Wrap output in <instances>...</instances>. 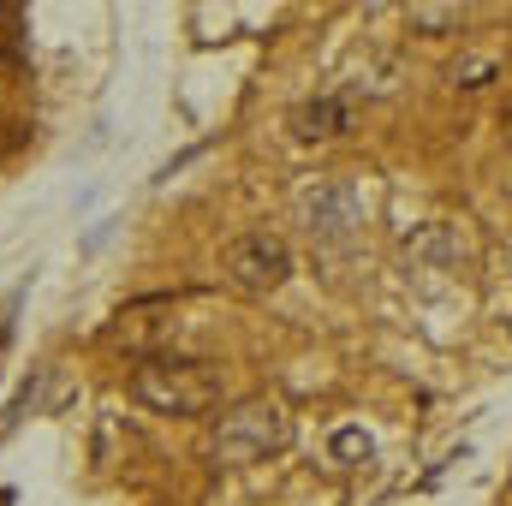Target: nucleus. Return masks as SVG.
<instances>
[{
    "instance_id": "obj_7",
    "label": "nucleus",
    "mask_w": 512,
    "mask_h": 506,
    "mask_svg": "<svg viewBox=\"0 0 512 506\" xmlns=\"http://www.w3.org/2000/svg\"><path fill=\"white\" fill-rule=\"evenodd\" d=\"M334 453H340V459H352V453H370V441H364L358 429H346V435H334Z\"/></svg>"
},
{
    "instance_id": "obj_2",
    "label": "nucleus",
    "mask_w": 512,
    "mask_h": 506,
    "mask_svg": "<svg viewBox=\"0 0 512 506\" xmlns=\"http://www.w3.org/2000/svg\"><path fill=\"white\" fill-rule=\"evenodd\" d=\"M286 447H292V417H286V405L268 399V393H251V399L227 405L221 423H215V435H209V459H215L221 471L262 465V459H274V453H286Z\"/></svg>"
},
{
    "instance_id": "obj_3",
    "label": "nucleus",
    "mask_w": 512,
    "mask_h": 506,
    "mask_svg": "<svg viewBox=\"0 0 512 506\" xmlns=\"http://www.w3.org/2000/svg\"><path fill=\"white\" fill-rule=\"evenodd\" d=\"M298 221H304L316 251H346L358 239V227H364V203H358V191L346 179H322V185H310L298 197Z\"/></svg>"
},
{
    "instance_id": "obj_1",
    "label": "nucleus",
    "mask_w": 512,
    "mask_h": 506,
    "mask_svg": "<svg viewBox=\"0 0 512 506\" xmlns=\"http://www.w3.org/2000/svg\"><path fill=\"white\" fill-rule=\"evenodd\" d=\"M131 399L161 411V417H209L227 399V376L209 358H185V352H155L131 364Z\"/></svg>"
},
{
    "instance_id": "obj_6",
    "label": "nucleus",
    "mask_w": 512,
    "mask_h": 506,
    "mask_svg": "<svg viewBox=\"0 0 512 506\" xmlns=\"http://www.w3.org/2000/svg\"><path fill=\"white\" fill-rule=\"evenodd\" d=\"M453 24H465L459 6H417L411 12V30H453Z\"/></svg>"
},
{
    "instance_id": "obj_5",
    "label": "nucleus",
    "mask_w": 512,
    "mask_h": 506,
    "mask_svg": "<svg viewBox=\"0 0 512 506\" xmlns=\"http://www.w3.org/2000/svg\"><path fill=\"white\" fill-rule=\"evenodd\" d=\"M286 131L298 143H322V137H340L352 131V96H310L286 114Z\"/></svg>"
},
{
    "instance_id": "obj_4",
    "label": "nucleus",
    "mask_w": 512,
    "mask_h": 506,
    "mask_svg": "<svg viewBox=\"0 0 512 506\" xmlns=\"http://www.w3.org/2000/svg\"><path fill=\"white\" fill-rule=\"evenodd\" d=\"M221 268H227V280L239 286V292H274V286H286V274H292V251H286V239L280 233H268V227H256V233H239L227 256H221Z\"/></svg>"
}]
</instances>
